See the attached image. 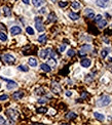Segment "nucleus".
Masks as SVG:
<instances>
[{
  "label": "nucleus",
  "mask_w": 112,
  "mask_h": 125,
  "mask_svg": "<svg viewBox=\"0 0 112 125\" xmlns=\"http://www.w3.org/2000/svg\"><path fill=\"white\" fill-rule=\"evenodd\" d=\"M35 27L37 29V31H39V32L44 31V27H43V24H42V21L40 19V18L35 19Z\"/></svg>",
  "instance_id": "nucleus-2"
},
{
  "label": "nucleus",
  "mask_w": 112,
  "mask_h": 125,
  "mask_svg": "<svg viewBox=\"0 0 112 125\" xmlns=\"http://www.w3.org/2000/svg\"><path fill=\"white\" fill-rule=\"evenodd\" d=\"M0 87H1V83H0Z\"/></svg>",
  "instance_id": "nucleus-48"
},
{
  "label": "nucleus",
  "mask_w": 112,
  "mask_h": 125,
  "mask_svg": "<svg viewBox=\"0 0 112 125\" xmlns=\"http://www.w3.org/2000/svg\"><path fill=\"white\" fill-rule=\"evenodd\" d=\"M21 32H22V29H21L20 27H18V26H13V27L10 28V34L12 35V36L20 34Z\"/></svg>",
  "instance_id": "nucleus-6"
},
{
  "label": "nucleus",
  "mask_w": 112,
  "mask_h": 125,
  "mask_svg": "<svg viewBox=\"0 0 112 125\" xmlns=\"http://www.w3.org/2000/svg\"><path fill=\"white\" fill-rule=\"evenodd\" d=\"M65 48H66L65 44H63V45H61V46H60V49H59V51H61V52H62V51H64V50H65Z\"/></svg>",
  "instance_id": "nucleus-38"
},
{
  "label": "nucleus",
  "mask_w": 112,
  "mask_h": 125,
  "mask_svg": "<svg viewBox=\"0 0 112 125\" xmlns=\"http://www.w3.org/2000/svg\"><path fill=\"white\" fill-rule=\"evenodd\" d=\"M108 50H109L108 48H104V49H102V51H101V57L103 58L107 57V54H108Z\"/></svg>",
  "instance_id": "nucleus-24"
},
{
  "label": "nucleus",
  "mask_w": 112,
  "mask_h": 125,
  "mask_svg": "<svg viewBox=\"0 0 112 125\" xmlns=\"http://www.w3.org/2000/svg\"><path fill=\"white\" fill-rule=\"evenodd\" d=\"M2 58H3L4 62L7 63V64H9V65H11V64H13L14 62H16V58H14V57H12L11 54H8V53L4 54Z\"/></svg>",
  "instance_id": "nucleus-3"
},
{
  "label": "nucleus",
  "mask_w": 112,
  "mask_h": 125,
  "mask_svg": "<svg viewBox=\"0 0 112 125\" xmlns=\"http://www.w3.org/2000/svg\"><path fill=\"white\" fill-rule=\"evenodd\" d=\"M6 114L9 116V118L12 119V120H16L18 118V116H19V113L13 109H8L6 111Z\"/></svg>",
  "instance_id": "nucleus-4"
},
{
  "label": "nucleus",
  "mask_w": 112,
  "mask_h": 125,
  "mask_svg": "<svg viewBox=\"0 0 112 125\" xmlns=\"http://www.w3.org/2000/svg\"><path fill=\"white\" fill-rule=\"evenodd\" d=\"M96 4L100 7H105L106 6V1H104V0H97Z\"/></svg>",
  "instance_id": "nucleus-21"
},
{
  "label": "nucleus",
  "mask_w": 112,
  "mask_h": 125,
  "mask_svg": "<svg viewBox=\"0 0 112 125\" xmlns=\"http://www.w3.org/2000/svg\"><path fill=\"white\" fill-rule=\"evenodd\" d=\"M40 68H41L42 71H44V72H46V73H48V72L51 71V68L48 66L47 64H41V65H40Z\"/></svg>",
  "instance_id": "nucleus-11"
},
{
  "label": "nucleus",
  "mask_w": 112,
  "mask_h": 125,
  "mask_svg": "<svg viewBox=\"0 0 112 125\" xmlns=\"http://www.w3.org/2000/svg\"><path fill=\"white\" fill-rule=\"evenodd\" d=\"M76 117H77V115H76L74 112H69V113H67V114H66V116H65L66 119H69V120L75 119Z\"/></svg>",
  "instance_id": "nucleus-14"
},
{
  "label": "nucleus",
  "mask_w": 112,
  "mask_h": 125,
  "mask_svg": "<svg viewBox=\"0 0 112 125\" xmlns=\"http://www.w3.org/2000/svg\"><path fill=\"white\" fill-rule=\"evenodd\" d=\"M45 11V8H42V9H40V13H43Z\"/></svg>",
  "instance_id": "nucleus-44"
},
{
  "label": "nucleus",
  "mask_w": 112,
  "mask_h": 125,
  "mask_svg": "<svg viewBox=\"0 0 112 125\" xmlns=\"http://www.w3.org/2000/svg\"><path fill=\"white\" fill-rule=\"evenodd\" d=\"M26 32H27L28 34H30V35H33V34H34V30H33L31 27H27V28H26Z\"/></svg>",
  "instance_id": "nucleus-31"
},
{
  "label": "nucleus",
  "mask_w": 112,
  "mask_h": 125,
  "mask_svg": "<svg viewBox=\"0 0 112 125\" xmlns=\"http://www.w3.org/2000/svg\"><path fill=\"white\" fill-rule=\"evenodd\" d=\"M67 5H68L67 2H64V1L59 2V6H60V7H65V6H67Z\"/></svg>",
  "instance_id": "nucleus-33"
},
{
  "label": "nucleus",
  "mask_w": 112,
  "mask_h": 125,
  "mask_svg": "<svg viewBox=\"0 0 112 125\" xmlns=\"http://www.w3.org/2000/svg\"><path fill=\"white\" fill-rule=\"evenodd\" d=\"M60 125H69V124H67V123H62V124H60Z\"/></svg>",
  "instance_id": "nucleus-46"
},
{
  "label": "nucleus",
  "mask_w": 112,
  "mask_h": 125,
  "mask_svg": "<svg viewBox=\"0 0 112 125\" xmlns=\"http://www.w3.org/2000/svg\"><path fill=\"white\" fill-rule=\"evenodd\" d=\"M23 2L25 4H29V2H30V0H23Z\"/></svg>",
  "instance_id": "nucleus-43"
},
{
  "label": "nucleus",
  "mask_w": 112,
  "mask_h": 125,
  "mask_svg": "<svg viewBox=\"0 0 112 125\" xmlns=\"http://www.w3.org/2000/svg\"><path fill=\"white\" fill-rule=\"evenodd\" d=\"M47 65H48V66H50L51 68L56 67V65H57L56 59H55V58H50V59H48V62H47Z\"/></svg>",
  "instance_id": "nucleus-20"
},
{
  "label": "nucleus",
  "mask_w": 112,
  "mask_h": 125,
  "mask_svg": "<svg viewBox=\"0 0 112 125\" xmlns=\"http://www.w3.org/2000/svg\"><path fill=\"white\" fill-rule=\"evenodd\" d=\"M69 18L73 21H76V19H79V14L78 13H75V12H70L69 13Z\"/></svg>",
  "instance_id": "nucleus-19"
},
{
  "label": "nucleus",
  "mask_w": 112,
  "mask_h": 125,
  "mask_svg": "<svg viewBox=\"0 0 112 125\" xmlns=\"http://www.w3.org/2000/svg\"><path fill=\"white\" fill-rule=\"evenodd\" d=\"M33 125H44V124H42V123H34Z\"/></svg>",
  "instance_id": "nucleus-45"
},
{
  "label": "nucleus",
  "mask_w": 112,
  "mask_h": 125,
  "mask_svg": "<svg viewBox=\"0 0 112 125\" xmlns=\"http://www.w3.org/2000/svg\"><path fill=\"white\" fill-rule=\"evenodd\" d=\"M3 13L5 17H9L11 14V11H10V8L7 7V6H4L3 7Z\"/></svg>",
  "instance_id": "nucleus-18"
},
{
  "label": "nucleus",
  "mask_w": 112,
  "mask_h": 125,
  "mask_svg": "<svg viewBox=\"0 0 112 125\" xmlns=\"http://www.w3.org/2000/svg\"><path fill=\"white\" fill-rule=\"evenodd\" d=\"M32 3H33V5H34V6L39 7V6L42 5V4H44V3H45V0H32Z\"/></svg>",
  "instance_id": "nucleus-9"
},
{
  "label": "nucleus",
  "mask_w": 112,
  "mask_h": 125,
  "mask_svg": "<svg viewBox=\"0 0 112 125\" xmlns=\"http://www.w3.org/2000/svg\"><path fill=\"white\" fill-rule=\"evenodd\" d=\"M57 21V17L55 13H50V16H48V22H56Z\"/></svg>",
  "instance_id": "nucleus-23"
},
{
  "label": "nucleus",
  "mask_w": 112,
  "mask_h": 125,
  "mask_svg": "<svg viewBox=\"0 0 112 125\" xmlns=\"http://www.w3.org/2000/svg\"><path fill=\"white\" fill-rule=\"evenodd\" d=\"M111 103V98L108 96H103L102 97H100L98 101H97V105L99 107H105V106H108V105Z\"/></svg>",
  "instance_id": "nucleus-1"
},
{
  "label": "nucleus",
  "mask_w": 112,
  "mask_h": 125,
  "mask_svg": "<svg viewBox=\"0 0 112 125\" xmlns=\"http://www.w3.org/2000/svg\"><path fill=\"white\" fill-rule=\"evenodd\" d=\"M66 96H72V92L71 91H66Z\"/></svg>",
  "instance_id": "nucleus-42"
},
{
  "label": "nucleus",
  "mask_w": 112,
  "mask_h": 125,
  "mask_svg": "<svg viewBox=\"0 0 112 125\" xmlns=\"http://www.w3.org/2000/svg\"><path fill=\"white\" fill-rule=\"evenodd\" d=\"M50 54H51V58H55V59H56V58H57V53H56L55 51H52V50H51Z\"/></svg>",
  "instance_id": "nucleus-32"
},
{
  "label": "nucleus",
  "mask_w": 112,
  "mask_h": 125,
  "mask_svg": "<svg viewBox=\"0 0 112 125\" xmlns=\"http://www.w3.org/2000/svg\"><path fill=\"white\" fill-rule=\"evenodd\" d=\"M51 50V48H46V49H42V50H40V52H39L40 58H46L47 56L50 54Z\"/></svg>",
  "instance_id": "nucleus-5"
},
{
  "label": "nucleus",
  "mask_w": 112,
  "mask_h": 125,
  "mask_svg": "<svg viewBox=\"0 0 112 125\" xmlns=\"http://www.w3.org/2000/svg\"><path fill=\"white\" fill-rule=\"evenodd\" d=\"M67 54H68V57H74L75 56V51H74V49H69V50L67 51Z\"/></svg>",
  "instance_id": "nucleus-30"
},
{
  "label": "nucleus",
  "mask_w": 112,
  "mask_h": 125,
  "mask_svg": "<svg viewBox=\"0 0 112 125\" xmlns=\"http://www.w3.org/2000/svg\"><path fill=\"white\" fill-rule=\"evenodd\" d=\"M36 112L37 113H39V114H41V113H46L47 112V109L46 108H38L37 110H36Z\"/></svg>",
  "instance_id": "nucleus-28"
},
{
  "label": "nucleus",
  "mask_w": 112,
  "mask_h": 125,
  "mask_svg": "<svg viewBox=\"0 0 112 125\" xmlns=\"http://www.w3.org/2000/svg\"><path fill=\"white\" fill-rule=\"evenodd\" d=\"M85 14H86V17L90 18V19H94L95 18V13H94V11H92V9H91V8H86L85 9Z\"/></svg>",
  "instance_id": "nucleus-10"
},
{
  "label": "nucleus",
  "mask_w": 112,
  "mask_h": 125,
  "mask_svg": "<svg viewBox=\"0 0 112 125\" xmlns=\"http://www.w3.org/2000/svg\"><path fill=\"white\" fill-rule=\"evenodd\" d=\"M106 25H107V22L105 21V19H100V21L98 22V27L99 28H104Z\"/></svg>",
  "instance_id": "nucleus-22"
},
{
  "label": "nucleus",
  "mask_w": 112,
  "mask_h": 125,
  "mask_svg": "<svg viewBox=\"0 0 112 125\" xmlns=\"http://www.w3.org/2000/svg\"><path fill=\"white\" fill-rule=\"evenodd\" d=\"M104 1H106V2H107V1H109V0H104Z\"/></svg>",
  "instance_id": "nucleus-47"
},
{
  "label": "nucleus",
  "mask_w": 112,
  "mask_h": 125,
  "mask_svg": "<svg viewBox=\"0 0 112 125\" xmlns=\"http://www.w3.org/2000/svg\"><path fill=\"white\" fill-rule=\"evenodd\" d=\"M4 80H6V81L8 82V84H7V88L8 89H12V88H16L17 87V83L14 82V81H10V80H7V79H4Z\"/></svg>",
  "instance_id": "nucleus-13"
},
{
  "label": "nucleus",
  "mask_w": 112,
  "mask_h": 125,
  "mask_svg": "<svg viewBox=\"0 0 112 125\" xmlns=\"http://www.w3.org/2000/svg\"><path fill=\"white\" fill-rule=\"evenodd\" d=\"M72 7H73V8H75V9H78V8L80 7V3H79V2H77V1L72 2Z\"/></svg>",
  "instance_id": "nucleus-29"
},
{
  "label": "nucleus",
  "mask_w": 112,
  "mask_h": 125,
  "mask_svg": "<svg viewBox=\"0 0 112 125\" xmlns=\"http://www.w3.org/2000/svg\"><path fill=\"white\" fill-rule=\"evenodd\" d=\"M8 98V96H6V94H3V96H0V101H5V99Z\"/></svg>",
  "instance_id": "nucleus-35"
},
{
  "label": "nucleus",
  "mask_w": 112,
  "mask_h": 125,
  "mask_svg": "<svg viewBox=\"0 0 112 125\" xmlns=\"http://www.w3.org/2000/svg\"><path fill=\"white\" fill-rule=\"evenodd\" d=\"M4 123H5V119H4L1 115H0V125H3Z\"/></svg>",
  "instance_id": "nucleus-36"
},
{
  "label": "nucleus",
  "mask_w": 112,
  "mask_h": 125,
  "mask_svg": "<svg viewBox=\"0 0 112 125\" xmlns=\"http://www.w3.org/2000/svg\"><path fill=\"white\" fill-rule=\"evenodd\" d=\"M52 90H53V92H56V93H60V91H61V87H60L59 84L53 83V84H52Z\"/></svg>",
  "instance_id": "nucleus-17"
},
{
  "label": "nucleus",
  "mask_w": 112,
  "mask_h": 125,
  "mask_svg": "<svg viewBox=\"0 0 112 125\" xmlns=\"http://www.w3.org/2000/svg\"><path fill=\"white\" fill-rule=\"evenodd\" d=\"M18 69L20 70V71H23V72H28V71H29V68H27L26 66H24V65H21V66H19Z\"/></svg>",
  "instance_id": "nucleus-27"
},
{
  "label": "nucleus",
  "mask_w": 112,
  "mask_h": 125,
  "mask_svg": "<svg viewBox=\"0 0 112 125\" xmlns=\"http://www.w3.org/2000/svg\"><path fill=\"white\" fill-rule=\"evenodd\" d=\"M78 54H79V56H80V57H83V56H85V54H86V51H83V50H80V51L78 52Z\"/></svg>",
  "instance_id": "nucleus-39"
},
{
  "label": "nucleus",
  "mask_w": 112,
  "mask_h": 125,
  "mask_svg": "<svg viewBox=\"0 0 112 125\" xmlns=\"http://www.w3.org/2000/svg\"><path fill=\"white\" fill-rule=\"evenodd\" d=\"M44 93H45V90L42 87L36 89V94H38V96H42V94H44Z\"/></svg>",
  "instance_id": "nucleus-25"
},
{
  "label": "nucleus",
  "mask_w": 112,
  "mask_h": 125,
  "mask_svg": "<svg viewBox=\"0 0 112 125\" xmlns=\"http://www.w3.org/2000/svg\"><path fill=\"white\" fill-rule=\"evenodd\" d=\"M81 66L82 67H84V68H89L91 65H92V61L90 58H83V59H81Z\"/></svg>",
  "instance_id": "nucleus-7"
},
{
  "label": "nucleus",
  "mask_w": 112,
  "mask_h": 125,
  "mask_svg": "<svg viewBox=\"0 0 112 125\" xmlns=\"http://www.w3.org/2000/svg\"><path fill=\"white\" fill-rule=\"evenodd\" d=\"M0 30H4L5 31V26L3 24H0Z\"/></svg>",
  "instance_id": "nucleus-40"
},
{
  "label": "nucleus",
  "mask_w": 112,
  "mask_h": 125,
  "mask_svg": "<svg viewBox=\"0 0 112 125\" xmlns=\"http://www.w3.org/2000/svg\"><path fill=\"white\" fill-rule=\"evenodd\" d=\"M46 102H47V98H44V97L38 99V103H39V104H44V103H46Z\"/></svg>",
  "instance_id": "nucleus-34"
},
{
  "label": "nucleus",
  "mask_w": 112,
  "mask_h": 125,
  "mask_svg": "<svg viewBox=\"0 0 112 125\" xmlns=\"http://www.w3.org/2000/svg\"><path fill=\"white\" fill-rule=\"evenodd\" d=\"M0 40H1V41H6L7 40V36L4 32H0Z\"/></svg>",
  "instance_id": "nucleus-26"
},
{
  "label": "nucleus",
  "mask_w": 112,
  "mask_h": 125,
  "mask_svg": "<svg viewBox=\"0 0 112 125\" xmlns=\"http://www.w3.org/2000/svg\"><path fill=\"white\" fill-rule=\"evenodd\" d=\"M28 63L29 65H30L31 67H36L37 66V59L36 58H30L28 59Z\"/></svg>",
  "instance_id": "nucleus-15"
},
{
  "label": "nucleus",
  "mask_w": 112,
  "mask_h": 125,
  "mask_svg": "<svg viewBox=\"0 0 112 125\" xmlns=\"http://www.w3.org/2000/svg\"><path fill=\"white\" fill-rule=\"evenodd\" d=\"M46 40H47V37H46V35H40L39 37H38V42L41 43V44H44L46 42Z\"/></svg>",
  "instance_id": "nucleus-16"
},
{
  "label": "nucleus",
  "mask_w": 112,
  "mask_h": 125,
  "mask_svg": "<svg viewBox=\"0 0 112 125\" xmlns=\"http://www.w3.org/2000/svg\"><path fill=\"white\" fill-rule=\"evenodd\" d=\"M23 96H24V92L23 91H17V92H14L12 94V98L16 99V101H18V99H21Z\"/></svg>",
  "instance_id": "nucleus-8"
},
{
  "label": "nucleus",
  "mask_w": 112,
  "mask_h": 125,
  "mask_svg": "<svg viewBox=\"0 0 112 125\" xmlns=\"http://www.w3.org/2000/svg\"><path fill=\"white\" fill-rule=\"evenodd\" d=\"M100 19H102V16H101V14H99V16H97V17L95 18V22L98 23V22L100 21Z\"/></svg>",
  "instance_id": "nucleus-37"
},
{
  "label": "nucleus",
  "mask_w": 112,
  "mask_h": 125,
  "mask_svg": "<svg viewBox=\"0 0 112 125\" xmlns=\"http://www.w3.org/2000/svg\"><path fill=\"white\" fill-rule=\"evenodd\" d=\"M82 48H83V49H91L92 47L90 45H83V47H82Z\"/></svg>",
  "instance_id": "nucleus-41"
},
{
  "label": "nucleus",
  "mask_w": 112,
  "mask_h": 125,
  "mask_svg": "<svg viewBox=\"0 0 112 125\" xmlns=\"http://www.w3.org/2000/svg\"><path fill=\"white\" fill-rule=\"evenodd\" d=\"M94 117L97 120H99V121H104V120H105V116H104V115H102V114H100L98 112H95L94 113Z\"/></svg>",
  "instance_id": "nucleus-12"
}]
</instances>
